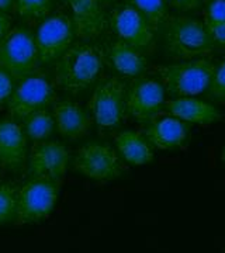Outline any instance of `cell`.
<instances>
[{
	"label": "cell",
	"instance_id": "obj_1",
	"mask_svg": "<svg viewBox=\"0 0 225 253\" xmlns=\"http://www.w3.org/2000/svg\"><path fill=\"white\" fill-rule=\"evenodd\" d=\"M163 41L168 55L178 61L207 58L217 45L204 21L190 16H169L163 23Z\"/></svg>",
	"mask_w": 225,
	"mask_h": 253
},
{
	"label": "cell",
	"instance_id": "obj_2",
	"mask_svg": "<svg viewBox=\"0 0 225 253\" xmlns=\"http://www.w3.org/2000/svg\"><path fill=\"white\" fill-rule=\"evenodd\" d=\"M104 66V52L99 46L78 42L61 56L55 68V79L65 90L79 93L100 78Z\"/></svg>",
	"mask_w": 225,
	"mask_h": 253
},
{
	"label": "cell",
	"instance_id": "obj_3",
	"mask_svg": "<svg viewBox=\"0 0 225 253\" xmlns=\"http://www.w3.org/2000/svg\"><path fill=\"white\" fill-rule=\"evenodd\" d=\"M217 63L207 56L156 66L165 90L176 97H194L207 91Z\"/></svg>",
	"mask_w": 225,
	"mask_h": 253
},
{
	"label": "cell",
	"instance_id": "obj_4",
	"mask_svg": "<svg viewBox=\"0 0 225 253\" xmlns=\"http://www.w3.org/2000/svg\"><path fill=\"white\" fill-rule=\"evenodd\" d=\"M38 49L33 31L16 27L0 40V66L13 76L23 79L34 72L38 62Z\"/></svg>",
	"mask_w": 225,
	"mask_h": 253
},
{
	"label": "cell",
	"instance_id": "obj_5",
	"mask_svg": "<svg viewBox=\"0 0 225 253\" xmlns=\"http://www.w3.org/2000/svg\"><path fill=\"white\" fill-rule=\"evenodd\" d=\"M59 194V181L34 177L17 191V225L44 221L54 210Z\"/></svg>",
	"mask_w": 225,
	"mask_h": 253
},
{
	"label": "cell",
	"instance_id": "obj_6",
	"mask_svg": "<svg viewBox=\"0 0 225 253\" xmlns=\"http://www.w3.org/2000/svg\"><path fill=\"white\" fill-rule=\"evenodd\" d=\"M127 86L118 78L100 82L89 100V110L100 131H111L126 116Z\"/></svg>",
	"mask_w": 225,
	"mask_h": 253
},
{
	"label": "cell",
	"instance_id": "obj_7",
	"mask_svg": "<svg viewBox=\"0 0 225 253\" xmlns=\"http://www.w3.org/2000/svg\"><path fill=\"white\" fill-rule=\"evenodd\" d=\"M56 99L52 83L44 75H28L20 79L7 100V109L14 120L24 118L38 110H46Z\"/></svg>",
	"mask_w": 225,
	"mask_h": 253
},
{
	"label": "cell",
	"instance_id": "obj_8",
	"mask_svg": "<svg viewBox=\"0 0 225 253\" xmlns=\"http://www.w3.org/2000/svg\"><path fill=\"white\" fill-rule=\"evenodd\" d=\"M75 169L94 181H110L120 177L124 165L118 154L106 144L89 142L75 156Z\"/></svg>",
	"mask_w": 225,
	"mask_h": 253
},
{
	"label": "cell",
	"instance_id": "obj_9",
	"mask_svg": "<svg viewBox=\"0 0 225 253\" xmlns=\"http://www.w3.org/2000/svg\"><path fill=\"white\" fill-rule=\"evenodd\" d=\"M110 26L120 41L141 52H149L155 45V30L148 20L130 4H118L110 11Z\"/></svg>",
	"mask_w": 225,
	"mask_h": 253
},
{
	"label": "cell",
	"instance_id": "obj_10",
	"mask_svg": "<svg viewBox=\"0 0 225 253\" xmlns=\"http://www.w3.org/2000/svg\"><path fill=\"white\" fill-rule=\"evenodd\" d=\"M73 36V23L66 14L61 13L43 18L34 34L38 59L44 63L58 59L72 45Z\"/></svg>",
	"mask_w": 225,
	"mask_h": 253
},
{
	"label": "cell",
	"instance_id": "obj_11",
	"mask_svg": "<svg viewBox=\"0 0 225 253\" xmlns=\"http://www.w3.org/2000/svg\"><path fill=\"white\" fill-rule=\"evenodd\" d=\"M166 90L161 81L152 78H136L127 89V113L139 123H149L165 106Z\"/></svg>",
	"mask_w": 225,
	"mask_h": 253
},
{
	"label": "cell",
	"instance_id": "obj_12",
	"mask_svg": "<svg viewBox=\"0 0 225 253\" xmlns=\"http://www.w3.org/2000/svg\"><path fill=\"white\" fill-rule=\"evenodd\" d=\"M69 152L59 141H40L30 154V174L33 177L59 181L66 172Z\"/></svg>",
	"mask_w": 225,
	"mask_h": 253
},
{
	"label": "cell",
	"instance_id": "obj_13",
	"mask_svg": "<svg viewBox=\"0 0 225 253\" xmlns=\"http://www.w3.org/2000/svg\"><path fill=\"white\" fill-rule=\"evenodd\" d=\"M27 156V136L16 120H0V166L17 172Z\"/></svg>",
	"mask_w": 225,
	"mask_h": 253
},
{
	"label": "cell",
	"instance_id": "obj_14",
	"mask_svg": "<svg viewBox=\"0 0 225 253\" xmlns=\"http://www.w3.org/2000/svg\"><path fill=\"white\" fill-rule=\"evenodd\" d=\"M190 126L187 123L181 121L173 116L152 118L145 129V138L149 144L163 151H173L181 148L187 141Z\"/></svg>",
	"mask_w": 225,
	"mask_h": 253
},
{
	"label": "cell",
	"instance_id": "obj_15",
	"mask_svg": "<svg viewBox=\"0 0 225 253\" xmlns=\"http://www.w3.org/2000/svg\"><path fill=\"white\" fill-rule=\"evenodd\" d=\"M165 107L171 116L187 124L210 126L223 120V113L216 104L196 97H176L165 101Z\"/></svg>",
	"mask_w": 225,
	"mask_h": 253
},
{
	"label": "cell",
	"instance_id": "obj_16",
	"mask_svg": "<svg viewBox=\"0 0 225 253\" xmlns=\"http://www.w3.org/2000/svg\"><path fill=\"white\" fill-rule=\"evenodd\" d=\"M73 13L75 34L83 40L99 37L106 27V16L100 0H68Z\"/></svg>",
	"mask_w": 225,
	"mask_h": 253
},
{
	"label": "cell",
	"instance_id": "obj_17",
	"mask_svg": "<svg viewBox=\"0 0 225 253\" xmlns=\"http://www.w3.org/2000/svg\"><path fill=\"white\" fill-rule=\"evenodd\" d=\"M52 116L58 131L69 139L83 138L91 128V118L89 113L81 104L71 100L58 101L54 106Z\"/></svg>",
	"mask_w": 225,
	"mask_h": 253
},
{
	"label": "cell",
	"instance_id": "obj_18",
	"mask_svg": "<svg viewBox=\"0 0 225 253\" xmlns=\"http://www.w3.org/2000/svg\"><path fill=\"white\" fill-rule=\"evenodd\" d=\"M104 56H107L110 65L126 78H141L148 66L144 52L120 40L113 41L107 46Z\"/></svg>",
	"mask_w": 225,
	"mask_h": 253
},
{
	"label": "cell",
	"instance_id": "obj_19",
	"mask_svg": "<svg viewBox=\"0 0 225 253\" xmlns=\"http://www.w3.org/2000/svg\"><path fill=\"white\" fill-rule=\"evenodd\" d=\"M114 142L117 146L118 154L126 162L141 166L153 161L152 145L138 131H123L116 135Z\"/></svg>",
	"mask_w": 225,
	"mask_h": 253
},
{
	"label": "cell",
	"instance_id": "obj_20",
	"mask_svg": "<svg viewBox=\"0 0 225 253\" xmlns=\"http://www.w3.org/2000/svg\"><path fill=\"white\" fill-rule=\"evenodd\" d=\"M55 126H55L54 116L46 110H38L24 118L23 129L26 132V136L33 139L34 142H40L52 135Z\"/></svg>",
	"mask_w": 225,
	"mask_h": 253
},
{
	"label": "cell",
	"instance_id": "obj_21",
	"mask_svg": "<svg viewBox=\"0 0 225 253\" xmlns=\"http://www.w3.org/2000/svg\"><path fill=\"white\" fill-rule=\"evenodd\" d=\"M126 3L139 11L155 31H159L169 17L168 3L165 0H126Z\"/></svg>",
	"mask_w": 225,
	"mask_h": 253
},
{
	"label": "cell",
	"instance_id": "obj_22",
	"mask_svg": "<svg viewBox=\"0 0 225 253\" xmlns=\"http://www.w3.org/2000/svg\"><path fill=\"white\" fill-rule=\"evenodd\" d=\"M17 191L18 190L10 183L0 184V225L16 221Z\"/></svg>",
	"mask_w": 225,
	"mask_h": 253
},
{
	"label": "cell",
	"instance_id": "obj_23",
	"mask_svg": "<svg viewBox=\"0 0 225 253\" xmlns=\"http://www.w3.org/2000/svg\"><path fill=\"white\" fill-rule=\"evenodd\" d=\"M52 9V0H16V10L26 20H43Z\"/></svg>",
	"mask_w": 225,
	"mask_h": 253
},
{
	"label": "cell",
	"instance_id": "obj_24",
	"mask_svg": "<svg viewBox=\"0 0 225 253\" xmlns=\"http://www.w3.org/2000/svg\"><path fill=\"white\" fill-rule=\"evenodd\" d=\"M207 94L213 101L225 104V59L216 66L207 89Z\"/></svg>",
	"mask_w": 225,
	"mask_h": 253
},
{
	"label": "cell",
	"instance_id": "obj_25",
	"mask_svg": "<svg viewBox=\"0 0 225 253\" xmlns=\"http://www.w3.org/2000/svg\"><path fill=\"white\" fill-rule=\"evenodd\" d=\"M204 9V23H224L225 0H207Z\"/></svg>",
	"mask_w": 225,
	"mask_h": 253
},
{
	"label": "cell",
	"instance_id": "obj_26",
	"mask_svg": "<svg viewBox=\"0 0 225 253\" xmlns=\"http://www.w3.org/2000/svg\"><path fill=\"white\" fill-rule=\"evenodd\" d=\"M13 90H14L13 76L4 68L0 66V107L7 103Z\"/></svg>",
	"mask_w": 225,
	"mask_h": 253
},
{
	"label": "cell",
	"instance_id": "obj_27",
	"mask_svg": "<svg viewBox=\"0 0 225 253\" xmlns=\"http://www.w3.org/2000/svg\"><path fill=\"white\" fill-rule=\"evenodd\" d=\"M204 24L210 33V37L216 42V45L225 48V21L224 23H204Z\"/></svg>",
	"mask_w": 225,
	"mask_h": 253
},
{
	"label": "cell",
	"instance_id": "obj_28",
	"mask_svg": "<svg viewBox=\"0 0 225 253\" xmlns=\"http://www.w3.org/2000/svg\"><path fill=\"white\" fill-rule=\"evenodd\" d=\"M168 6L179 11H194L198 10L203 4V0H165Z\"/></svg>",
	"mask_w": 225,
	"mask_h": 253
},
{
	"label": "cell",
	"instance_id": "obj_29",
	"mask_svg": "<svg viewBox=\"0 0 225 253\" xmlns=\"http://www.w3.org/2000/svg\"><path fill=\"white\" fill-rule=\"evenodd\" d=\"M10 23L11 21H10L9 16L6 13L0 11V40L6 36V33L10 30Z\"/></svg>",
	"mask_w": 225,
	"mask_h": 253
},
{
	"label": "cell",
	"instance_id": "obj_30",
	"mask_svg": "<svg viewBox=\"0 0 225 253\" xmlns=\"http://www.w3.org/2000/svg\"><path fill=\"white\" fill-rule=\"evenodd\" d=\"M14 3H16V0H0V11L7 13L14 7Z\"/></svg>",
	"mask_w": 225,
	"mask_h": 253
},
{
	"label": "cell",
	"instance_id": "obj_31",
	"mask_svg": "<svg viewBox=\"0 0 225 253\" xmlns=\"http://www.w3.org/2000/svg\"><path fill=\"white\" fill-rule=\"evenodd\" d=\"M221 159H223V162H224L225 165V146H224V149H223V154H221Z\"/></svg>",
	"mask_w": 225,
	"mask_h": 253
},
{
	"label": "cell",
	"instance_id": "obj_32",
	"mask_svg": "<svg viewBox=\"0 0 225 253\" xmlns=\"http://www.w3.org/2000/svg\"><path fill=\"white\" fill-rule=\"evenodd\" d=\"M108 1H111V0H100V3H108Z\"/></svg>",
	"mask_w": 225,
	"mask_h": 253
},
{
	"label": "cell",
	"instance_id": "obj_33",
	"mask_svg": "<svg viewBox=\"0 0 225 253\" xmlns=\"http://www.w3.org/2000/svg\"><path fill=\"white\" fill-rule=\"evenodd\" d=\"M203 1H207V0H203Z\"/></svg>",
	"mask_w": 225,
	"mask_h": 253
}]
</instances>
